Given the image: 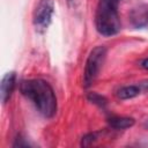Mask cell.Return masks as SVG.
Masks as SVG:
<instances>
[{
  "label": "cell",
  "instance_id": "obj_1",
  "mask_svg": "<svg viewBox=\"0 0 148 148\" xmlns=\"http://www.w3.org/2000/svg\"><path fill=\"white\" fill-rule=\"evenodd\" d=\"M20 90L43 117L52 118L56 114L57 97L49 82L42 79L24 80L20 84Z\"/></svg>",
  "mask_w": 148,
  "mask_h": 148
},
{
  "label": "cell",
  "instance_id": "obj_2",
  "mask_svg": "<svg viewBox=\"0 0 148 148\" xmlns=\"http://www.w3.org/2000/svg\"><path fill=\"white\" fill-rule=\"evenodd\" d=\"M121 0H99L96 14L95 25L96 30L105 37L113 36L119 32L121 23L118 14V6Z\"/></svg>",
  "mask_w": 148,
  "mask_h": 148
},
{
  "label": "cell",
  "instance_id": "obj_3",
  "mask_svg": "<svg viewBox=\"0 0 148 148\" xmlns=\"http://www.w3.org/2000/svg\"><path fill=\"white\" fill-rule=\"evenodd\" d=\"M105 58H106L105 46L98 45L90 51V53L87 58L84 72H83V87L84 88H89L95 82V80L97 79V76L103 67Z\"/></svg>",
  "mask_w": 148,
  "mask_h": 148
},
{
  "label": "cell",
  "instance_id": "obj_4",
  "mask_svg": "<svg viewBox=\"0 0 148 148\" xmlns=\"http://www.w3.org/2000/svg\"><path fill=\"white\" fill-rule=\"evenodd\" d=\"M54 13V2L53 0H39L32 15V23L38 32H44L49 28L52 15Z\"/></svg>",
  "mask_w": 148,
  "mask_h": 148
},
{
  "label": "cell",
  "instance_id": "obj_5",
  "mask_svg": "<svg viewBox=\"0 0 148 148\" xmlns=\"http://www.w3.org/2000/svg\"><path fill=\"white\" fill-rule=\"evenodd\" d=\"M15 84H16V74L14 72H8L3 75L2 80H1V84H0V95H1V102L3 104H6L14 89H15Z\"/></svg>",
  "mask_w": 148,
  "mask_h": 148
},
{
  "label": "cell",
  "instance_id": "obj_6",
  "mask_svg": "<svg viewBox=\"0 0 148 148\" xmlns=\"http://www.w3.org/2000/svg\"><path fill=\"white\" fill-rule=\"evenodd\" d=\"M130 20L135 28H145L148 25V6L139 5L132 9Z\"/></svg>",
  "mask_w": 148,
  "mask_h": 148
},
{
  "label": "cell",
  "instance_id": "obj_7",
  "mask_svg": "<svg viewBox=\"0 0 148 148\" xmlns=\"http://www.w3.org/2000/svg\"><path fill=\"white\" fill-rule=\"evenodd\" d=\"M108 123L114 130H125V128L132 127L134 125L135 120L132 117H119V116H114V117L109 118Z\"/></svg>",
  "mask_w": 148,
  "mask_h": 148
},
{
  "label": "cell",
  "instance_id": "obj_8",
  "mask_svg": "<svg viewBox=\"0 0 148 148\" xmlns=\"http://www.w3.org/2000/svg\"><path fill=\"white\" fill-rule=\"evenodd\" d=\"M140 91H141V88L139 86H135V84L125 86V87H121L120 89H118L117 97L120 99H130V98L138 96L140 94Z\"/></svg>",
  "mask_w": 148,
  "mask_h": 148
},
{
  "label": "cell",
  "instance_id": "obj_9",
  "mask_svg": "<svg viewBox=\"0 0 148 148\" xmlns=\"http://www.w3.org/2000/svg\"><path fill=\"white\" fill-rule=\"evenodd\" d=\"M88 99L91 103H94V104H96L101 108H104L106 105V98L104 96L97 94V92H89L88 94Z\"/></svg>",
  "mask_w": 148,
  "mask_h": 148
},
{
  "label": "cell",
  "instance_id": "obj_10",
  "mask_svg": "<svg viewBox=\"0 0 148 148\" xmlns=\"http://www.w3.org/2000/svg\"><path fill=\"white\" fill-rule=\"evenodd\" d=\"M97 139V134L96 133H88L86 135L82 136V140H81V146L83 147H87V146H90L92 145Z\"/></svg>",
  "mask_w": 148,
  "mask_h": 148
},
{
  "label": "cell",
  "instance_id": "obj_11",
  "mask_svg": "<svg viewBox=\"0 0 148 148\" xmlns=\"http://www.w3.org/2000/svg\"><path fill=\"white\" fill-rule=\"evenodd\" d=\"M23 140H24V139H22L21 136H18V138L15 140V142H14L13 146H14V147H22V146H23V147H27V146H29V143H28V142H24Z\"/></svg>",
  "mask_w": 148,
  "mask_h": 148
},
{
  "label": "cell",
  "instance_id": "obj_12",
  "mask_svg": "<svg viewBox=\"0 0 148 148\" xmlns=\"http://www.w3.org/2000/svg\"><path fill=\"white\" fill-rule=\"evenodd\" d=\"M139 87H140L141 89H143V90H146V91H148V80H145V81H142V82H140V84H139Z\"/></svg>",
  "mask_w": 148,
  "mask_h": 148
},
{
  "label": "cell",
  "instance_id": "obj_13",
  "mask_svg": "<svg viewBox=\"0 0 148 148\" xmlns=\"http://www.w3.org/2000/svg\"><path fill=\"white\" fill-rule=\"evenodd\" d=\"M140 66H141L142 68H145V69L148 71V58H145V59L140 62Z\"/></svg>",
  "mask_w": 148,
  "mask_h": 148
},
{
  "label": "cell",
  "instance_id": "obj_14",
  "mask_svg": "<svg viewBox=\"0 0 148 148\" xmlns=\"http://www.w3.org/2000/svg\"><path fill=\"white\" fill-rule=\"evenodd\" d=\"M143 126H145L146 128H148V119H147V120L145 121V124H143Z\"/></svg>",
  "mask_w": 148,
  "mask_h": 148
}]
</instances>
